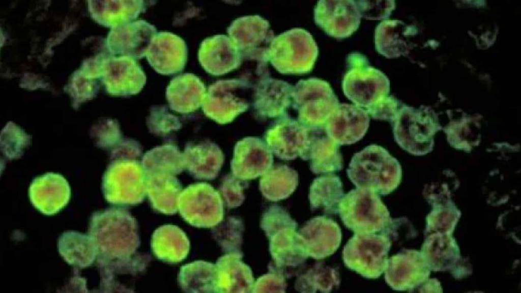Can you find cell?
<instances>
[{
    "label": "cell",
    "mask_w": 521,
    "mask_h": 293,
    "mask_svg": "<svg viewBox=\"0 0 521 293\" xmlns=\"http://www.w3.org/2000/svg\"><path fill=\"white\" fill-rule=\"evenodd\" d=\"M414 265L409 253H399L388 259L384 271L386 283L394 290H402L414 282Z\"/></svg>",
    "instance_id": "cell-23"
},
{
    "label": "cell",
    "mask_w": 521,
    "mask_h": 293,
    "mask_svg": "<svg viewBox=\"0 0 521 293\" xmlns=\"http://www.w3.org/2000/svg\"><path fill=\"white\" fill-rule=\"evenodd\" d=\"M361 14L355 1H319L314 8L316 23L336 38L348 37L359 27Z\"/></svg>",
    "instance_id": "cell-8"
},
{
    "label": "cell",
    "mask_w": 521,
    "mask_h": 293,
    "mask_svg": "<svg viewBox=\"0 0 521 293\" xmlns=\"http://www.w3.org/2000/svg\"><path fill=\"white\" fill-rule=\"evenodd\" d=\"M36 180L31 187L32 202L40 210L54 213L66 203L70 196L66 180L59 174L48 173Z\"/></svg>",
    "instance_id": "cell-15"
},
{
    "label": "cell",
    "mask_w": 521,
    "mask_h": 293,
    "mask_svg": "<svg viewBox=\"0 0 521 293\" xmlns=\"http://www.w3.org/2000/svg\"><path fill=\"white\" fill-rule=\"evenodd\" d=\"M156 33V27L147 21L133 20L117 26L110 34V44L115 52L139 59L145 56Z\"/></svg>",
    "instance_id": "cell-12"
},
{
    "label": "cell",
    "mask_w": 521,
    "mask_h": 293,
    "mask_svg": "<svg viewBox=\"0 0 521 293\" xmlns=\"http://www.w3.org/2000/svg\"><path fill=\"white\" fill-rule=\"evenodd\" d=\"M226 38L225 36H214L207 38L200 45L198 61L205 70L211 74L220 75L226 71V55L228 54L226 43L228 41L226 40Z\"/></svg>",
    "instance_id": "cell-22"
},
{
    "label": "cell",
    "mask_w": 521,
    "mask_h": 293,
    "mask_svg": "<svg viewBox=\"0 0 521 293\" xmlns=\"http://www.w3.org/2000/svg\"><path fill=\"white\" fill-rule=\"evenodd\" d=\"M306 135L300 155L310 160V168L316 174L337 171L343 167L339 146L328 134L324 125L306 126Z\"/></svg>",
    "instance_id": "cell-7"
},
{
    "label": "cell",
    "mask_w": 521,
    "mask_h": 293,
    "mask_svg": "<svg viewBox=\"0 0 521 293\" xmlns=\"http://www.w3.org/2000/svg\"><path fill=\"white\" fill-rule=\"evenodd\" d=\"M178 207L184 219L196 227L214 225L221 216L218 196L206 184H194L187 187L181 193Z\"/></svg>",
    "instance_id": "cell-6"
},
{
    "label": "cell",
    "mask_w": 521,
    "mask_h": 293,
    "mask_svg": "<svg viewBox=\"0 0 521 293\" xmlns=\"http://www.w3.org/2000/svg\"><path fill=\"white\" fill-rule=\"evenodd\" d=\"M179 282L183 288L190 292L211 291L217 289V270L212 264L197 261L181 268Z\"/></svg>",
    "instance_id": "cell-20"
},
{
    "label": "cell",
    "mask_w": 521,
    "mask_h": 293,
    "mask_svg": "<svg viewBox=\"0 0 521 293\" xmlns=\"http://www.w3.org/2000/svg\"><path fill=\"white\" fill-rule=\"evenodd\" d=\"M403 23L398 20L385 19L376 26L374 44L377 51L387 58L399 56L403 51Z\"/></svg>",
    "instance_id": "cell-21"
},
{
    "label": "cell",
    "mask_w": 521,
    "mask_h": 293,
    "mask_svg": "<svg viewBox=\"0 0 521 293\" xmlns=\"http://www.w3.org/2000/svg\"><path fill=\"white\" fill-rule=\"evenodd\" d=\"M391 247L384 234L355 232L342 250L345 265L363 277L375 279L384 272Z\"/></svg>",
    "instance_id": "cell-4"
},
{
    "label": "cell",
    "mask_w": 521,
    "mask_h": 293,
    "mask_svg": "<svg viewBox=\"0 0 521 293\" xmlns=\"http://www.w3.org/2000/svg\"><path fill=\"white\" fill-rule=\"evenodd\" d=\"M144 72L135 59L126 55L113 58L108 64L107 84L119 95L138 93L146 83Z\"/></svg>",
    "instance_id": "cell-13"
},
{
    "label": "cell",
    "mask_w": 521,
    "mask_h": 293,
    "mask_svg": "<svg viewBox=\"0 0 521 293\" xmlns=\"http://www.w3.org/2000/svg\"><path fill=\"white\" fill-rule=\"evenodd\" d=\"M307 255L321 259L333 254L341 241L340 227L334 220L319 216L311 219L300 236Z\"/></svg>",
    "instance_id": "cell-11"
},
{
    "label": "cell",
    "mask_w": 521,
    "mask_h": 293,
    "mask_svg": "<svg viewBox=\"0 0 521 293\" xmlns=\"http://www.w3.org/2000/svg\"><path fill=\"white\" fill-rule=\"evenodd\" d=\"M299 120L304 126H322L339 104L330 84L317 78L301 81L296 92Z\"/></svg>",
    "instance_id": "cell-5"
},
{
    "label": "cell",
    "mask_w": 521,
    "mask_h": 293,
    "mask_svg": "<svg viewBox=\"0 0 521 293\" xmlns=\"http://www.w3.org/2000/svg\"><path fill=\"white\" fill-rule=\"evenodd\" d=\"M206 88L201 80L192 73H186L172 78L166 91L170 108L180 113H188L202 104Z\"/></svg>",
    "instance_id": "cell-14"
},
{
    "label": "cell",
    "mask_w": 521,
    "mask_h": 293,
    "mask_svg": "<svg viewBox=\"0 0 521 293\" xmlns=\"http://www.w3.org/2000/svg\"><path fill=\"white\" fill-rule=\"evenodd\" d=\"M346 173L357 188L386 195L398 186L402 172L395 157L382 146L372 144L354 155Z\"/></svg>",
    "instance_id": "cell-1"
},
{
    "label": "cell",
    "mask_w": 521,
    "mask_h": 293,
    "mask_svg": "<svg viewBox=\"0 0 521 293\" xmlns=\"http://www.w3.org/2000/svg\"><path fill=\"white\" fill-rule=\"evenodd\" d=\"M310 288L316 291L330 292L339 283L338 273L330 267L319 263L311 273Z\"/></svg>",
    "instance_id": "cell-24"
},
{
    "label": "cell",
    "mask_w": 521,
    "mask_h": 293,
    "mask_svg": "<svg viewBox=\"0 0 521 293\" xmlns=\"http://www.w3.org/2000/svg\"><path fill=\"white\" fill-rule=\"evenodd\" d=\"M145 56L158 73L170 75L182 71L187 58V47L180 36L168 32L157 33Z\"/></svg>",
    "instance_id": "cell-9"
},
{
    "label": "cell",
    "mask_w": 521,
    "mask_h": 293,
    "mask_svg": "<svg viewBox=\"0 0 521 293\" xmlns=\"http://www.w3.org/2000/svg\"><path fill=\"white\" fill-rule=\"evenodd\" d=\"M152 248L155 255L168 262H178L188 254L189 242L185 233L172 225L162 226L153 235Z\"/></svg>",
    "instance_id": "cell-17"
},
{
    "label": "cell",
    "mask_w": 521,
    "mask_h": 293,
    "mask_svg": "<svg viewBox=\"0 0 521 293\" xmlns=\"http://www.w3.org/2000/svg\"><path fill=\"white\" fill-rule=\"evenodd\" d=\"M116 175L108 170L104 184L107 198L120 204H134L142 200L147 190V180L140 170L128 175Z\"/></svg>",
    "instance_id": "cell-16"
},
{
    "label": "cell",
    "mask_w": 521,
    "mask_h": 293,
    "mask_svg": "<svg viewBox=\"0 0 521 293\" xmlns=\"http://www.w3.org/2000/svg\"><path fill=\"white\" fill-rule=\"evenodd\" d=\"M346 63L349 70L343 76L342 88L344 95L355 105L366 109L389 95L388 77L369 65L365 56L353 52L349 54Z\"/></svg>",
    "instance_id": "cell-3"
},
{
    "label": "cell",
    "mask_w": 521,
    "mask_h": 293,
    "mask_svg": "<svg viewBox=\"0 0 521 293\" xmlns=\"http://www.w3.org/2000/svg\"><path fill=\"white\" fill-rule=\"evenodd\" d=\"M398 104L395 97L388 95L365 109L373 119L393 123L399 109Z\"/></svg>",
    "instance_id": "cell-26"
},
{
    "label": "cell",
    "mask_w": 521,
    "mask_h": 293,
    "mask_svg": "<svg viewBox=\"0 0 521 293\" xmlns=\"http://www.w3.org/2000/svg\"><path fill=\"white\" fill-rule=\"evenodd\" d=\"M337 213L345 226L355 232H379L392 221L379 194L365 189L357 188L344 194Z\"/></svg>",
    "instance_id": "cell-2"
},
{
    "label": "cell",
    "mask_w": 521,
    "mask_h": 293,
    "mask_svg": "<svg viewBox=\"0 0 521 293\" xmlns=\"http://www.w3.org/2000/svg\"><path fill=\"white\" fill-rule=\"evenodd\" d=\"M367 111L355 104L339 103L324 124L329 135L339 145L360 140L369 128Z\"/></svg>",
    "instance_id": "cell-10"
},
{
    "label": "cell",
    "mask_w": 521,
    "mask_h": 293,
    "mask_svg": "<svg viewBox=\"0 0 521 293\" xmlns=\"http://www.w3.org/2000/svg\"><path fill=\"white\" fill-rule=\"evenodd\" d=\"M342 183L335 175H326L314 180L310 188L311 208L328 213H337V206L344 195Z\"/></svg>",
    "instance_id": "cell-19"
},
{
    "label": "cell",
    "mask_w": 521,
    "mask_h": 293,
    "mask_svg": "<svg viewBox=\"0 0 521 293\" xmlns=\"http://www.w3.org/2000/svg\"><path fill=\"white\" fill-rule=\"evenodd\" d=\"M361 17L369 20L388 18L395 9L394 1H355Z\"/></svg>",
    "instance_id": "cell-25"
},
{
    "label": "cell",
    "mask_w": 521,
    "mask_h": 293,
    "mask_svg": "<svg viewBox=\"0 0 521 293\" xmlns=\"http://www.w3.org/2000/svg\"><path fill=\"white\" fill-rule=\"evenodd\" d=\"M147 189L156 210L165 214H173L178 210L181 187L171 175L150 176L147 180Z\"/></svg>",
    "instance_id": "cell-18"
}]
</instances>
